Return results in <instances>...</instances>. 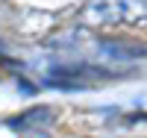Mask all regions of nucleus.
Wrapping results in <instances>:
<instances>
[{"label":"nucleus","mask_w":147,"mask_h":138,"mask_svg":"<svg viewBox=\"0 0 147 138\" xmlns=\"http://www.w3.org/2000/svg\"><path fill=\"white\" fill-rule=\"evenodd\" d=\"M147 6L138 0H91L85 18L91 24H132L144 18Z\"/></svg>","instance_id":"f257e3e1"},{"label":"nucleus","mask_w":147,"mask_h":138,"mask_svg":"<svg viewBox=\"0 0 147 138\" xmlns=\"http://www.w3.org/2000/svg\"><path fill=\"white\" fill-rule=\"evenodd\" d=\"M0 50H3V47H0Z\"/></svg>","instance_id":"f03ea898"}]
</instances>
